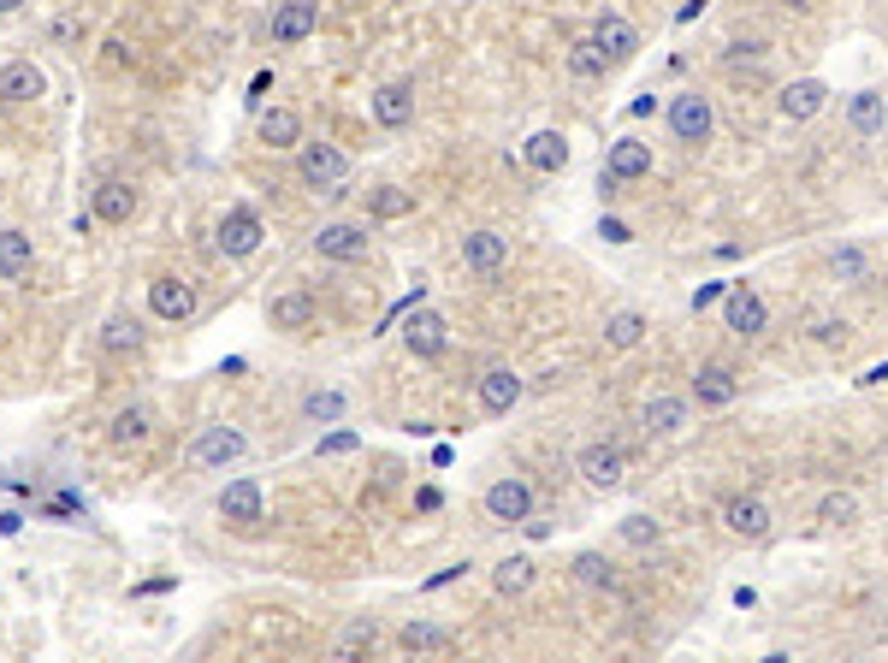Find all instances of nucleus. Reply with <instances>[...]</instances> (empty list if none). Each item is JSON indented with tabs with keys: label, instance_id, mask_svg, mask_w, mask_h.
Segmentation results:
<instances>
[{
	"label": "nucleus",
	"instance_id": "obj_23",
	"mask_svg": "<svg viewBox=\"0 0 888 663\" xmlns=\"http://www.w3.org/2000/svg\"><path fill=\"white\" fill-rule=\"evenodd\" d=\"M504 261H509V237H498V231H468L463 237V267L468 273H498Z\"/></svg>",
	"mask_w": 888,
	"mask_h": 663
},
{
	"label": "nucleus",
	"instance_id": "obj_24",
	"mask_svg": "<svg viewBox=\"0 0 888 663\" xmlns=\"http://www.w3.org/2000/svg\"><path fill=\"white\" fill-rule=\"evenodd\" d=\"M131 214H136V190L125 178H101L95 184V219L101 226H131Z\"/></svg>",
	"mask_w": 888,
	"mask_h": 663
},
{
	"label": "nucleus",
	"instance_id": "obj_40",
	"mask_svg": "<svg viewBox=\"0 0 888 663\" xmlns=\"http://www.w3.org/2000/svg\"><path fill=\"white\" fill-rule=\"evenodd\" d=\"M302 415L309 421H338L344 415V391H309V397H302Z\"/></svg>",
	"mask_w": 888,
	"mask_h": 663
},
{
	"label": "nucleus",
	"instance_id": "obj_17",
	"mask_svg": "<svg viewBox=\"0 0 888 663\" xmlns=\"http://www.w3.org/2000/svg\"><path fill=\"white\" fill-rule=\"evenodd\" d=\"M95 350L107 355V362H125V355H136L143 350V320L136 314H107V327H101V338H95Z\"/></svg>",
	"mask_w": 888,
	"mask_h": 663
},
{
	"label": "nucleus",
	"instance_id": "obj_48",
	"mask_svg": "<svg viewBox=\"0 0 888 663\" xmlns=\"http://www.w3.org/2000/svg\"><path fill=\"white\" fill-rule=\"evenodd\" d=\"M267 90H272V77L261 72V77H255V83H249V107H261V101H267Z\"/></svg>",
	"mask_w": 888,
	"mask_h": 663
},
{
	"label": "nucleus",
	"instance_id": "obj_16",
	"mask_svg": "<svg viewBox=\"0 0 888 663\" xmlns=\"http://www.w3.org/2000/svg\"><path fill=\"white\" fill-rule=\"evenodd\" d=\"M267 320H272V332H309L320 320V302L309 291H279L267 302Z\"/></svg>",
	"mask_w": 888,
	"mask_h": 663
},
{
	"label": "nucleus",
	"instance_id": "obj_29",
	"mask_svg": "<svg viewBox=\"0 0 888 663\" xmlns=\"http://www.w3.org/2000/svg\"><path fill=\"white\" fill-rule=\"evenodd\" d=\"M261 143L267 148H302V118L290 113V107H261Z\"/></svg>",
	"mask_w": 888,
	"mask_h": 663
},
{
	"label": "nucleus",
	"instance_id": "obj_15",
	"mask_svg": "<svg viewBox=\"0 0 888 663\" xmlns=\"http://www.w3.org/2000/svg\"><path fill=\"white\" fill-rule=\"evenodd\" d=\"M824 101H829V83L824 77H794L788 90H782V118H788V125H806V118H817L824 113Z\"/></svg>",
	"mask_w": 888,
	"mask_h": 663
},
{
	"label": "nucleus",
	"instance_id": "obj_32",
	"mask_svg": "<svg viewBox=\"0 0 888 663\" xmlns=\"http://www.w3.org/2000/svg\"><path fill=\"white\" fill-rule=\"evenodd\" d=\"M534 581H539V563H534V557H504V563L492 569V587H498L504 599H522Z\"/></svg>",
	"mask_w": 888,
	"mask_h": 663
},
{
	"label": "nucleus",
	"instance_id": "obj_7",
	"mask_svg": "<svg viewBox=\"0 0 888 663\" xmlns=\"http://www.w3.org/2000/svg\"><path fill=\"white\" fill-rule=\"evenodd\" d=\"M486 516L498 527H522L527 516H534V486L516 480V474H504V480L486 486Z\"/></svg>",
	"mask_w": 888,
	"mask_h": 663
},
{
	"label": "nucleus",
	"instance_id": "obj_11",
	"mask_svg": "<svg viewBox=\"0 0 888 663\" xmlns=\"http://www.w3.org/2000/svg\"><path fill=\"white\" fill-rule=\"evenodd\" d=\"M592 42H599V54L610 65H628L640 54V30L622 19V12H599V24H592Z\"/></svg>",
	"mask_w": 888,
	"mask_h": 663
},
{
	"label": "nucleus",
	"instance_id": "obj_9",
	"mask_svg": "<svg viewBox=\"0 0 888 663\" xmlns=\"http://www.w3.org/2000/svg\"><path fill=\"white\" fill-rule=\"evenodd\" d=\"M48 95V77L37 60H7L0 65V107H30Z\"/></svg>",
	"mask_w": 888,
	"mask_h": 663
},
{
	"label": "nucleus",
	"instance_id": "obj_38",
	"mask_svg": "<svg viewBox=\"0 0 888 663\" xmlns=\"http://www.w3.org/2000/svg\"><path fill=\"white\" fill-rule=\"evenodd\" d=\"M575 581H580V587H617V569H610L599 551H580V557H575Z\"/></svg>",
	"mask_w": 888,
	"mask_h": 663
},
{
	"label": "nucleus",
	"instance_id": "obj_44",
	"mask_svg": "<svg viewBox=\"0 0 888 663\" xmlns=\"http://www.w3.org/2000/svg\"><path fill=\"white\" fill-rule=\"evenodd\" d=\"M355 445H362V438H355L350 427H338V433H327V438H320V456H350Z\"/></svg>",
	"mask_w": 888,
	"mask_h": 663
},
{
	"label": "nucleus",
	"instance_id": "obj_14",
	"mask_svg": "<svg viewBox=\"0 0 888 663\" xmlns=\"http://www.w3.org/2000/svg\"><path fill=\"white\" fill-rule=\"evenodd\" d=\"M474 391H481V410H486V415H509V410L522 403L527 380H522L516 367H486V373H481V385H474Z\"/></svg>",
	"mask_w": 888,
	"mask_h": 663
},
{
	"label": "nucleus",
	"instance_id": "obj_5",
	"mask_svg": "<svg viewBox=\"0 0 888 663\" xmlns=\"http://www.w3.org/2000/svg\"><path fill=\"white\" fill-rule=\"evenodd\" d=\"M261 219H255V208H226L219 214V226H214V249L219 255H231V261H244V255L261 249Z\"/></svg>",
	"mask_w": 888,
	"mask_h": 663
},
{
	"label": "nucleus",
	"instance_id": "obj_49",
	"mask_svg": "<svg viewBox=\"0 0 888 663\" xmlns=\"http://www.w3.org/2000/svg\"><path fill=\"white\" fill-rule=\"evenodd\" d=\"M705 7H711V0H688V7H681V12H675V19H681V24H693V19H699V12H705Z\"/></svg>",
	"mask_w": 888,
	"mask_h": 663
},
{
	"label": "nucleus",
	"instance_id": "obj_39",
	"mask_svg": "<svg viewBox=\"0 0 888 663\" xmlns=\"http://www.w3.org/2000/svg\"><path fill=\"white\" fill-rule=\"evenodd\" d=\"M54 42L78 54V48L90 42V19H83V12H60V19H54Z\"/></svg>",
	"mask_w": 888,
	"mask_h": 663
},
{
	"label": "nucleus",
	"instance_id": "obj_37",
	"mask_svg": "<svg viewBox=\"0 0 888 663\" xmlns=\"http://www.w3.org/2000/svg\"><path fill=\"white\" fill-rule=\"evenodd\" d=\"M569 72H575V77H605V72H610V60L599 54V42L587 37V42H575V48H569Z\"/></svg>",
	"mask_w": 888,
	"mask_h": 663
},
{
	"label": "nucleus",
	"instance_id": "obj_19",
	"mask_svg": "<svg viewBox=\"0 0 888 663\" xmlns=\"http://www.w3.org/2000/svg\"><path fill=\"white\" fill-rule=\"evenodd\" d=\"M605 173L617 178V184H634L652 173V143H640V137H617L610 143V155H605Z\"/></svg>",
	"mask_w": 888,
	"mask_h": 663
},
{
	"label": "nucleus",
	"instance_id": "obj_42",
	"mask_svg": "<svg viewBox=\"0 0 888 663\" xmlns=\"http://www.w3.org/2000/svg\"><path fill=\"white\" fill-rule=\"evenodd\" d=\"M829 267H835V279L859 284V279H865V249H853V244H847V249H835V261H829Z\"/></svg>",
	"mask_w": 888,
	"mask_h": 663
},
{
	"label": "nucleus",
	"instance_id": "obj_20",
	"mask_svg": "<svg viewBox=\"0 0 888 663\" xmlns=\"http://www.w3.org/2000/svg\"><path fill=\"white\" fill-rule=\"evenodd\" d=\"M771 327V309H764V297L753 291V284H729V332L753 338Z\"/></svg>",
	"mask_w": 888,
	"mask_h": 663
},
{
	"label": "nucleus",
	"instance_id": "obj_1",
	"mask_svg": "<svg viewBox=\"0 0 888 663\" xmlns=\"http://www.w3.org/2000/svg\"><path fill=\"white\" fill-rule=\"evenodd\" d=\"M297 178L320 196H344V178H350V155L338 143H302L297 148Z\"/></svg>",
	"mask_w": 888,
	"mask_h": 663
},
{
	"label": "nucleus",
	"instance_id": "obj_46",
	"mask_svg": "<svg viewBox=\"0 0 888 663\" xmlns=\"http://www.w3.org/2000/svg\"><path fill=\"white\" fill-rule=\"evenodd\" d=\"M716 297H729V284H699V291H693V314H699V309H711Z\"/></svg>",
	"mask_w": 888,
	"mask_h": 663
},
{
	"label": "nucleus",
	"instance_id": "obj_36",
	"mask_svg": "<svg viewBox=\"0 0 888 663\" xmlns=\"http://www.w3.org/2000/svg\"><path fill=\"white\" fill-rule=\"evenodd\" d=\"M817 521L824 527H853L859 521V498H853V491H829V498L817 504Z\"/></svg>",
	"mask_w": 888,
	"mask_h": 663
},
{
	"label": "nucleus",
	"instance_id": "obj_43",
	"mask_svg": "<svg viewBox=\"0 0 888 663\" xmlns=\"http://www.w3.org/2000/svg\"><path fill=\"white\" fill-rule=\"evenodd\" d=\"M812 338H817L824 350H841V344H847V320H812Z\"/></svg>",
	"mask_w": 888,
	"mask_h": 663
},
{
	"label": "nucleus",
	"instance_id": "obj_3",
	"mask_svg": "<svg viewBox=\"0 0 888 663\" xmlns=\"http://www.w3.org/2000/svg\"><path fill=\"white\" fill-rule=\"evenodd\" d=\"M196 284L190 279H178V273H161V279H148V314L166 320V327H184V320H196Z\"/></svg>",
	"mask_w": 888,
	"mask_h": 663
},
{
	"label": "nucleus",
	"instance_id": "obj_21",
	"mask_svg": "<svg viewBox=\"0 0 888 663\" xmlns=\"http://www.w3.org/2000/svg\"><path fill=\"white\" fill-rule=\"evenodd\" d=\"M693 397H699V410H729V403L741 397V380H734V367L705 362V367H699V380H693Z\"/></svg>",
	"mask_w": 888,
	"mask_h": 663
},
{
	"label": "nucleus",
	"instance_id": "obj_18",
	"mask_svg": "<svg viewBox=\"0 0 888 663\" xmlns=\"http://www.w3.org/2000/svg\"><path fill=\"white\" fill-rule=\"evenodd\" d=\"M723 527H729L734 539H764V533H771V504H764V498H746V491H741V498L723 504Z\"/></svg>",
	"mask_w": 888,
	"mask_h": 663
},
{
	"label": "nucleus",
	"instance_id": "obj_41",
	"mask_svg": "<svg viewBox=\"0 0 888 663\" xmlns=\"http://www.w3.org/2000/svg\"><path fill=\"white\" fill-rule=\"evenodd\" d=\"M617 533L628 539V546H652V539L663 533V527H658L652 516H622V527H617Z\"/></svg>",
	"mask_w": 888,
	"mask_h": 663
},
{
	"label": "nucleus",
	"instance_id": "obj_26",
	"mask_svg": "<svg viewBox=\"0 0 888 663\" xmlns=\"http://www.w3.org/2000/svg\"><path fill=\"white\" fill-rule=\"evenodd\" d=\"M148 433H155V410H148V403H125V410L107 421V438H113L118 450L148 445Z\"/></svg>",
	"mask_w": 888,
	"mask_h": 663
},
{
	"label": "nucleus",
	"instance_id": "obj_10",
	"mask_svg": "<svg viewBox=\"0 0 888 663\" xmlns=\"http://www.w3.org/2000/svg\"><path fill=\"white\" fill-rule=\"evenodd\" d=\"M314 30H320V7H314V0H279V7H272V42H279V48L309 42Z\"/></svg>",
	"mask_w": 888,
	"mask_h": 663
},
{
	"label": "nucleus",
	"instance_id": "obj_6",
	"mask_svg": "<svg viewBox=\"0 0 888 663\" xmlns=\"http://www.w3.org/2000/svg\"><path fill=\"white\" fill-rule=\"evenodd\" d=\"M368 244H373V237H368V226H355V219H332V226H320L314 231V255H320V261H368Z\"/></svg>",
	"mask_w": 888,
	"mask_h": 663
},
{
	"label": "nucleus",
	"instance_id": "obj_35",
	"mask_svg": "<svg viewBox=\"0 0 888 663\" xmlns=\"http://www.w3.org/2000/svg\"><path fill=\"white\" fill-rule=\"evenodd\" d=\"M409 208H415V196L397 190V184H380V190H368V214H380V219H403Z\"/></svg>",
	"mask_w": 888,
	"mask_h": 663
},
{
	"label": "nucleus",
	"instance_id": "obj_28",
	"mask_svg": "<svg viewBox=\"0 0 888 663\" xmlns=\"http://www.w3.org/2000/svg\"><path fill=\"white\" fill-rule=\"evenodd\" d=\"M30 267H37V237L19 231V226H7V231H0V279H24Z\"/></svg>",
	"mask_w": 888,
	"mask_h": 663
},
{
	"label": "nucleus",
	"instance_id": "obj_45",
	"mask_svg": "<svg viewBox=\"0 0 888 663\" xmlns=\"http://www.w3.org/2000/svg\"><path fill=\"white\" fill-rule=\"evenodd\" d=\"M599 237H605V244H617V249H622V244H634V231H628L622 219H599Z\"/></svg>",
	"mask_w": 888,
	"mask_h": 663
},
{
	"label": "nucleus",
	"instance_id": "obj_31",
	"mask_svg": "<svg viewBox=\"0 0 888 663\" xmlns=\"http://www.w3.org/2000/svg\"><path fill=\"white\" fill-rule=\"evenodd\" d=\"M397 645L403 652H451V628H438V622H421V617H409L403 628H397Z\"/></svg>",
	"mask_w": 888,
	"mask_h": 663
},
{
	"label": "nucleus",
	"instance_id": "obj_22",
	"mask_svg": "<svg viewBox=\"0 0 888 663\" xmlns=\"http://www.w3.org/2000/svg\"><path fill=\"white\" fill-rule=\"evenodd\" d=\"M847 125L859 131V137H882L888 131V95L882 90H853L847 95Z\"/></svg>",
	"mask_w": 888,
	"mask_h": 663
},
{
	"label": "nucleus",
	"instance_id": "obj_47",
	"mask_svg": "<svg viewBox=\"0 0 888 663\" xmlns=\"http://www.w3.org/2000/svg\"><path fill=\"white\" fill-rule=\"evenodd\" d=\"M463 569H468V563H451V569H438V574H433V581H426V592H438V587H451V581H456V574H463Z\"/></svg>",
	"mask_w": 888,
	"mask_h": 663
},
{
	"label": "nucleus",
	"instance_id": "obj_33",
	"mask_svg": "<svg viewBox=\"0 0 888 663\" xmlns=\"http://www.w3.org/2000/svg\"><path fill=\"white\" fill-rule=\"evenodd\" d=\"M640 338H646V314H634V309H617V314L605 320V344H610V350H634Z\"/></svg>",
	"mask_w": 888,
	"mask_h": 663
},
{
	"label": "nucleus",
	"instance_id": "obj_30",
	"mask_svg": "<svg viewBox=\"0 0 888 663\" xmlns=\"http://www.w3.org/2000/svg\"><path fill=\"white\" fill-rule=\"evenodd\" d=\"M640 421H646V433H652V438H675L681 427H688V397H652Z\"/></svg>",
	"mask_w": 888,
	"mask_h": 663
},
{
	"label": "nucleus",
	"instance_id": "obj_51",
	"mask_svg": "<svg viewBox=\"0 0 888 663\" xmlns=\"http://www.w3.org/2000/svg\"><path fill=\"white\" fill-rule=\"evenodd\" d=\"M12 12H24V0H0V19H12Z\"/></svg>",
	"mask_w": 888,
	"mask_h": 663
},
{
	"label": "nucleus",
	"instance_id": "obj_13",
	"mask_svg": "<svg viewBox=\"0 0 888 663\" xmlns=\"http://www.w3.org/2000/svg\"><path fill=\"white\" fill-rule=\"evenodd\" d=\"M373 125L380 131H403L415 125V83H385V90H373Z\"/></svg>",
	"mask_w": 888,
	"mask_h": 663
},
{
	"label": "nucleus",
	"instance_id": "obj_12",
	"mask_svg": "<svg viewBox=\"0 0 888 663\" xmlns=\"http://www.w3.org/2000/svg\"><path fill=\"white\" fill-rule=\"evenodd\" d=\"M575 468H580V480L587 486H599V491H617L622 486V474H628V456L617 445H587L575 456Z\"/></svg>",
	"mask_w": 888,
	"mask_h": 663
},
{
	"label": "nucleus",
	"instance_id": "obj_50",
	"mask_svg": "<svg viewBox=\"0 0 888 663\" xmlns=\"http://www.w3.org/2000/svg\"><path fill=\"white\" fill-rule=\"evenodd\" d=\"M882 380H888V362H877V367H865V373H859V385H882Z\"/></svg>",
	"mask_w": 888,
	"mask_h": 663
},
{
	"label": "nucleus",
	"instance_id": "obj_2",
	"mask_svg": "<svg viewBox=\"0 0 888 663\" xmlns=\"http://www.w3.org/2000/svg\"><path fill=\"white\" fill-rule=\"evenodd\" d=\"M670 131H675V143H688V148H705V143H711V131H716L711 95H699V90H681V95L670 101Z\"/></svg>",
	"mask_w": 888,
	"mask_h": 663
},
{
	"label": "nucleus",
	"instance_id": "obj_8",
	"mask_svg": "<svg viewBox=\"0 0 888 663\" xmlns=\"http://www.w3.org/2000/svg\"><path fill=\"white\" fill-rule=\"evenodd\" d=\"M444 344H451V320L433 314V309H415L403 320V350L421 355V362H433V355H444Z\"/></svg>",
	"mask_w": 888,
	"mask_h": 663
},
{
	"label": "nucleus",
	"instance_id": "obj_34",
	"mask_svg": "<svg viewBox=\"0 0 888 663\" xmlns=\"http://www.w3.org/2000/svg\"><path fill=\"white\" fill-rule=\"evenodd\" d=\"M373 640H380V622H373V617H355L350 628H344V634H338V663H355V652H362V645H373Z\"/></svg>",
	"mask_w": 888,
	"mask_h": 663
},
{
	"label": "nucleus",
	"instance_id": "obj_27",
	"mask_svg": "<svg viewBox=\"0 0 888 663\" xmlns=\"http://www.w3.org/2000/svg\"><path fill=\"white\" fill-rule=\"evenodd\" d=\"M522 160L534 166V173H562V166H569V137H562V131H534L527 148H522Z\"/></svg>",
	"mask_w": 888,
	"mask_h": 663
},
{
	"label": "nucleus",
	"instance_id": "obj_4",
	"mask_svg": "<svg viewBox=\"0 0 888 663\" xmlns=\"http://www.w3.org/2000/svg\"><path fill=\"white\" fill-rule=\"evenodd\" d=\"M244 450H249V438L237 433V427H202V433H196V445H190V468L219 474V468H231Z\"/></svg>",
	"mask_w": 888,
	"mask_h": 663
},
{
	"label": "nucleus",
	"instance_id": "obj_25",
	"mask_svg": "<svg viewBox=\"0 0 888 663\" xmlns=\"http://www.w3.org/2000/svg\"><path fill=\"white\" fill-rule=\"evenodd\" d=\"M219 516H226L231 527L261 521V480H231L226 491H219Z\"/></svg>",
	"mask_w": 888,
	"mask_h": 663
},
{
	"label": "nucleus",
	"instance_id": "obj_52",
	"mask_svg": "<svg viewBox=\"0 0 888 663\" xmlns=\"http://www.w3.org/2000/svg\"><path fill=\"white\" fill-rule=\"evenodd\" d=\"M764 663H794V657H788V652H771V657H764Z\"/></svg>",
	"mask_w": 888,
	"mask_h": 663
}]
</instances>
